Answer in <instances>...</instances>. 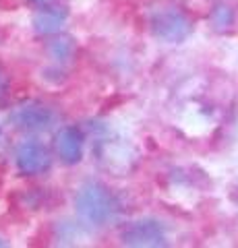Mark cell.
I'll return each mask as SVG.
<instances>
[{
    "instance_id": "4",
    "label": "cell",
    "mask_w": 238,
    "mask_h": 248,
    "mask_svg": "<svg viewBox=\"0 0 238 248\" xmlns=\"http://www.w3.org/2000/svg\"><path fill=\"white\" fill-rule=\"evenodd\" d=\"M15 161H17V170L25 176H40L48 172L52 166V155L46 149V145L40 141H25L19 145L17 153H15Z\"/></svg>"
},
{
    "instance_id": "8",
    "label": "cell",
    "mask_w": 238,
    "mask_h": 248,
    "mask_svg": "<svg viewBox=\"0 0 238 248\" xmlns=\"http://www.w3.org/2000/svg\"><path fill=\"white\" fill-rule=\"evenodd\" d=\"M99 159L106 161V166L112 170H118V168L127 170L130 157L125 145H120L116 141H102V145H99Z\"/></svg>"
},
{
    "instance_id": "2",
    "label": "cell",
    "mask_w": 238,
    "mask_h": 248,
    "mask_svg": "<svg viewBox=\"0 0 238 248\" xmlns=\"http://www.w3.org/2000/svg\"><path fill=\"white\" fill-rule=\"evenodd\" d=\"M149 29L162 42L178 44L184 42L193 31V21L187 11L174 2H159L149 11Z\"/></svg>"
},
{
    "instance_id": "10",
    "label": "cell",
    "mask_w": 238,
    "mask_h": 248,
    "mask_svg": "<svg viewBox=\"0 0 238 248\" xmlns=\"http://www.w3.org/2000/svg\"><path fill=\"white\" fill-rule=\"evenodd\" d=\"M209 23L216 31H226L234 25V11L228 4H216L209 13Z\"/></svg>"
},
{
    "instance_id": "12",
    "label": "cell",
    "mask_w": 238,
    "mask_h": 248,
    "mask_svg": "<svg viewBox=\"0 0 238 248\" xmlns=\"http://www.w3.org/2000/svg\"><path fill=\"white\" fill-rule=\"evenodd\" d=\"M4 89H6V77L2 71H0V97L4 95Z\"/></svg>"
},
{
    "instance_id": "1",
    "label": "cell",
    "mask_w": 238,
    "mask_h": 248,
    "mask_svg": "<svg viewBox=\"0 0 238 248\" xmlns=\"http://www.w3.org/2000/svg\"><path fill=\"white\" fill-rule=\"evenodd\" d=\"M75 209L79 217L89 226L102 228L106 223L116 219L118 215V201L102 182L89 180L79 186L75 195Z\"/></svg>"
},
{
    "instance_id": "11",
    "label": "cell",
    "mask_w": 238,
    "mask_h": 248,
    "mask_svg": "<svg viewBox=\"0 0 238 248\" xmlns=\"http://www.w3.org/2000/svg\"><path fill=\"white\" fill-rule=\"evenodd\" d=\"M29 2L35 6H50V4H56V0H29Z\"/></svg>"
},
{
    "instance_id": "9",
    "label": "cell",
    "mask_w": 238,
    "mask_h": 248,
    "mask_svg": "<svg viewBox=\"0 0 238 248\" xmlns=\"http://www.w3.org/2000/svg\"><path fill=\"white\" fill-rule=\"evenodd\" d=\"M75 42L71 40V37H54L50 44H48V56L56 62V64H68L73 58H75Z\"/></svg>"
},
{
    "instance_id": "3",
    "label": "cell",
    "mask_w": 238,
    "mask_h": 248,
    "mask_svg": "<svg viewBox=\"0 0 238 248\" xmlns=\"http://www.w3.org/2000/svg\"><path fill=\"white\" fill-rule=\"evenodd\" d=\"M11 122L15 128L25 130V133H42V130L52 128V124L56 122V112L46 104L27 102L15 108Z\"/></svg>"
},
{
    "instance_id": "7",
    "label": "cell",
    "mask_w": 238,
    "mask_h": 248,
    "mask_svg": "<svg viewBox=\"0 0 238 248\" xmlns=\"http://www.w3.org/2000/svg\"><path fill=\"white\" fill-rule=\"evenodd\" d=\"M66 11L63 6H56V4H50V6H40L35 19H33V25L35 31L42 35H54L58 33L63 25L66 23Z\"/></svg>"
},
{
    "instance_id": "6",
    "label": "cell",
    "mask_w": 238,
    "mask_h": 248,
    "mask_svg": "<svg viewBox=\"0 0 238 248\" xmlns=\"http://www.w3.org/2000/svg\"><path fill=\"white\" fill-rule=\"evenodd\" d=\"M83 145H85V139H83V133L77 126H63L54 137L56 155L60 157V161H64L68 166L81 161Z\"/></svg>"
},
{
    "instance_id": "5",
    "label": "cell",
    "mask_w": 238,
    "mask_h": 248,
    "mask_svg": "<svg viewBox=\"0 0 238 248\" xmlns=\"http://www.w3.org/2000/svg\"><path fill=\"white\" fill-rule=\"evenodd\" d=\"M122 244L127 246H166V230L158 219H139L128 223L122 232Z\"/></svg>"
}]
</instances>
